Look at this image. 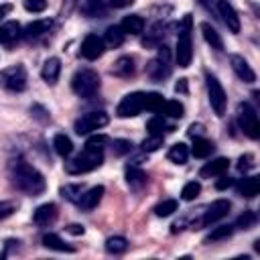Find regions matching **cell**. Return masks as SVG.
I'll return each mask as SVG.
<instances>
[{
    "mask_svg": "<svg viewBox=\"0 0 260 260\" xmlns=\"http://www.w3.org/2000/svg\"><path fill=\"white\" fill-rule=\"evenodd\" d=\"M12 183H14V187L18 191H22V193H26L30 197L41 195L45 191V187H47L45 177L35 167H30V165H26L22 160L12 167Z\"/></svg>",
    "mask_w": 260,
    "mask_h": 260,
    "instance_id": "cell-1",
    "label": "cell"
},
{
    "mask_svg": "<svg viewBox=\"0 0 260 260\" xmlns=\"http://www.w3.org/2000/svg\"><path fill=\"white\" fill-rule=\"evenodd\" d=\"M102 162H104V148L85 142L83 150L79 154H75L71 160L65 162V171L69 175H83V173H89V171L98 169Z\"/></svg>",
    "mask_w": 260,
    "mask_h": 260,
    "instance_id": "cell-2",
    "label": "cell"
},
{
    "mask_svg": "<svg viewBox=\"0 0 260 260\" xmlns=\"http://www.w3.org/2000/svg\"><path fill=\"white\" fill-rule=\"evenodd\" d=\"M71 89L79 98H93L100 89V75L91 67H81L71 77Z\"/></svg>",
    "mask_w": 260,
    "mask_h": 260,
    "instance_id": "cell-3",
    "label": "cell"
},
{
    "mask_svg": "<svg viewBox=\"0 0 260 260\" xmlns=\"http://www.w3.org/2000/svg\"><path fill=\"white\" fill-rule=\"evenodd\" d=\"M175 59L179 67H189L193 59V43H191V16L187 14L179 26V39H177V51Z\"/></svg>",
    "mask_w": 260,
    "mask_h": 260,
    "instance_id": "cell-4",
    "label": "cell"
},
{
    "mask_svg": "<svg viewBox=\"0 0 260 260\" xmlns=\"http://www.w3.org/2000/svg\"><path fill=\"white\" fill-rule=\"evenodd\" d=\"M236 118H238L240 130H242L248 138L256 140V138L260 136V120H258V114H256V110H254L248 102H242V104L238 106Z\"/></svg>",
    "mask_w": 260,
    "mask_h": 260,
    "instance_id": "cell-5",
    "label": "cell"
},
{
    "mask_svg": "<svg viewBox=\"0 0 260 260\" xmlns=\"http://www.w3.org/2000/svg\"><path fill=\"white\" fill-rule=\"evenodd\" d=\"M146 75L152 81H162L171 75V53L167 45H158V55L146 63Z\"/></svg>",
    "mask_w": 260,
    "mask_h": 260,
    "instance_id": "cell-6",
    "label": "cell"
},
{
    "mask_svg": "<svg viewBox=\"0 0 260 260\" xmlns=\"http://www.w3.org/2000/svg\"><path fill=\"white\" fill-rule=\"evenodd\" d=\"M142 110H146V93L144 91H132L120 100L116 114L120 118H132V116H138Z\"/></svg>",
    "mask_w": 260,
    "mask_h": 260,
    "instance_id": "cell-7",
    "label": "cell"
},
{
    "mask_svg": "<svg viewBox=\"0 0 260 260\" xmlns=\"http://www.w3.org/2000/svg\"><path fill=\"white\" fill-rule=\"evenodd\" d=\"M0 85L8 91H24L26 89V69L22 65H10L0 71Z\"/></svg>",
    "mask_w": 260,
    "mask_h": 260,
    "instance_id": "cell-8",
    "label": "cell"
},
{
    "mask_svg": "<svg viewBox=\"0 0 260 260\" xmlns=\"http://www.w3.org/2000/svg\"><path fill=\"white\" fill-rule=\"evenodd\" d=\"M205 85H207V95H209V104H211L213 112H215L217 116H223V114H225L228 98H225V91H223L221 83L217 81L215 75L205 73Z\"/></svg>",
    "mask_w": 260,
    "mask_h": 260,
    "instance_id": "cell-9",
    "label": "cell"
},
{
    "mask_svg": "<svg viewBox=\"0 0 260 260\" xmlns=\"http://www.w3.org/2000/svg\"><path fill=\"white\" fill-rule=\"evenodd\" d=\"M230 209H232V203H230L228 199H215L211 205L205 207L201 219H197V221L193 223V228H195V225H197V228H207V225H211V223L223 219V217L230 213Z\"/></svg>",
    "mask_w": 260,
    "mask_h": 260,
    "instance_id": "cell-10",
    "label": "cell"
},
{
    "mask_svg": "<svg viewBox=\"0 0 260 260\" xmlns=\"http://www.w3.org/2000/svg\"><path fill=\"white\" fill-rule=\"evenodd\" d=\"M108 122H110V118H108L106 112H87V114H83L81 118L75 120L73 130L81 136V134H89V132H93V130H100V128L106 126Z\"/></svg>",
    "mask_w": 260,
    "mask_h": 260,
    "instance_id": "cell-11",
    "label": "cell"
},
{
    "mask_svg": "<svg viewBox=\"0 0 260 260\" xmlns=\"http://www.w3.org/2000/svg\"><path fill=\"white\" fill-rule=\"evenodd\" d=\"M106 51V45H104V39L98 37V35H87L81 43V49H79V55L87 61H93L98 57H102Z\"/></svg>",
    "mask_w": 260,
    "mask_h": 260,
    "instance_id": "cell-12",
    "label": "cell"
},
{
    "mask_svg": "<svg viewBox=\"0 0 260 260\" xmlns=\"http://www.w3.org/2000/svg\"><path fill=\"white\" fill-rule=\"evenodd\" d=\"M217 12H219V16H221V20L230 32H240V16L228 0H217Z\"/></svg>",
    "mask_w": 260,
    "mask_h": 260,
    "instance_id": "cell-13",
    "label": "cell"
},
{
    "mask_svg": "<svg viewBox=\"0 0 260 260\" xmlns=\"http://www.w3.org/2000/svg\"><path fill=\"white\" fill-rule=\"evenodd\" d=\"M230 63H232L234 73H236L244 83H254V81H256L254 69L248 65V61H246L242 55H230Z\"/></svg>",
    "mask_w": 260,
    "mask_h": 260,
    "instance_id": "cell-14",
    "label": "cell"
},
{
    "mask_svg": "<svg viewBox=\"0 0 260 260\" xmlns=\"http://www.w3.org/2000/svg\"><path fill=\"white\" fill-rule=\"evenodd\" d=\"M57 215H59V211H57V205L55 203H43V205H39L35 209L32 221L37 225H41V228H47V225H51L57 219Z\"/></svg>",
    "mask_w": 260,
    "mask_h": 260,
    "instance_id": "cell-15",
    "label": "cell"
},
{
    "mask_svg": "<svg viewBox=\"0 0 260 260\" xmlns=\"http://www.w3.org/2000/svg\"><path fill=\"white\" fill-rule=\"evenodd\" d=\"M20 37H22V26L16 20H8V22L0 24V45L10 49Z\"/></svg>",
    "mask_w": 260,
    "mask_h": 260,
    "instance_id": "cell-16",
    "label": "cell"
},
{
    "mask_svg": "<svg viewBox=\"0 0 260 260\" xmlns=\"http://www.w3.org/2000/svg\"><path fill=\"white\" fill-rule=\"evenodd\" d=\"M134 73H136V65H134V57H130V55L118 57V59L114 61V65H112V75H116V77L128 79V77H132Z\"/></svg>",
    "mask_w": 260,
    "mask_h": 260,
    "instance_id": "cell-17",
    "label": "cell"
},
{
    "mask_svg": "<svg viewBox=\"0 0 260 260\" xmlns=\"http://www.w3.org/2000/svg\"><path fill=\"white\" fill-rule=\"evenodd\" d=\"M102 197H104V187H102V185H95V187H91V189L83 191L77 203H79V207H81V209L91 211L93 207H98V203L102 201Z\"/></svg>",
    "mask_w": 260,
    "mask_h": 260,
    "instance_id": "cell-18",
    "label": "cell"
},
{
    "mask_svg": "<svg viewBox=\"0 0 260 260\" xmlns=\"http://www.w3.org/2000/svg\"><path fill=\"white\" fill-rule=\"evenodd\" d=\"M228 167H230V160L223 158V156H219V158H215V160H211V162H205V165L201 167L199 175H201L203 179L219 177V175H223V173L228 171Z\"/></svg>",
    "mask_w": 260,
    "mask_h": 260,
    "instance_id": "cell-19",
    "label": "cell"
},
{
    "mask_svg": "<svg viewBox=\"0 0 260 260\" xmlns=\"http://www.w3.org/2000/svg\"><path fill=\"white\" fill-rule=\"evenodd\" d=\"M146 181H148V177H146V173L142 169H138L136 165H128L126 167V183L130 185L132 191H140L146 185Z\"/></svg>",
    "mask_w": 260,
    "mask_h": 260,
    "instance_id": "cell-20",
    "label": "cell"
},
{
    "mask_svg": "<svg viewBox=\"0 0 260 260\" xmlns=\"http://www.w3.org/2000/svg\"><path fill=\"white\" fill-rule=\"evenodd\" d=\"M59 73H61V61L59 57H49L45 63H43V69H41V77L47 81V83H55L59 79Z\"/></svg>",
    "mask_w": 260,
    "mask_h": 260,
    "instance_id": "cell-21",
    "label": "cell"
},
{
    "mask_svg": "<svg viewBox=\"0 0 260 260\" xmlns=\"http://www.w3.org/2000/svg\"><path fill=\"white\" fill-rule=\"evenodd\" d=\"M51 24H53V20L51 18H41V20H32L24 30H22V35L26 37V39H39V37H43L45 32H49V28H51Z\"/></svg>",
    "mask_w": 260,
    "mask_h": 260,
    "instance_id": "cell-22",
    "label": "cell"
},
{
    "mask_svg": "<svg viewBox=\"0 0 260 260\" xmlns=\"http://www.w3.org/2000/svg\"><path fill=\"white\" fill-rule=\"evenodd\" d=\"M120 28L124 30V35H140L144 30V18L138 16V14H130V16H124Z\"/></svg>",
    "mask_w": 260,
    "mask_h": 260,
    "instance_id": "cell-23",
    "label": "cell"
},
{
    "mask_svg": "<svg viewBox=\"0 0 260 260\" xmlns=\"http://www.w3.org/2000/svg\"><path fill=\"white\" fill-rule=\"evenodd\" d=\"M79 10L87 18H98V16L106 14V4H104V0H83Z\"/></svg>",
    "mask_w": 260,
    "mask_h": 260,
    "instance_id": "cell-24",
    "label": "cell"
},
{
    "mask_svg": "<svg viewBox=\"0 0 260 260\" xmlns=\"http://www.w3.org/2000/svg\"><path fill=\"white\" fill-rule=\"evenodd\" d=\"M213 148H215V146H213L211 140H207V138H203V136H195L191 152H193V156H197V158H207V156L213 152Z\"/></svg>",
    "mask_w": 260,
    "mask_h": 260,
    "instance_id": "cell-25",
    "label": "cell"
},
{
    "mask_svg": "<svg viewBox=\"0 0 260 260\" xmlns=\"http://www.w3.org/2000/svg\"><path fill=\"white\" fill-rule=\"evenodd\" d=\"M124 30L120 28V24H114V26H108L106 28V32H104V45H108V47H120L122 43H124Z\"/></svg>",
    "mask_w": 260,
    "mask_h": 260,
    "instance_id": "cell-26",
    "label": "cell"
},
{
    "mask_svg": "<svg viewBox=\"0 0 260 260\" xmlns=\"http://www.w3.org/2000/svg\"><path fill=\"white\" fill-rule=\"evenodd\" d=\"M258 191H260V179L258 177H246L238 185V193L242 197H254V195H258Z\"/></svg>",
    "mask_w": 260,
    "mask_h": 260,
    "instance_id": "cell-27",
    "label": "cell"
},
{
    "mask_svg": "<svg viewBox=\"0 0 260 260\" xmlns=\"http://www.w3.org/2000/svg\"><path fill=\"white\" fill-rule=\"evenodd\" d=\"M201 32H203V39L207 41V45H211V49H215V51H221L223 49V43H221L219 32L209 22H203L201 24Z\"/></svg>",
    "mask_w": 260,
    "mask_h": 260,
    "instance_id": "cell-28",
    "label": "cell"
},
{
    "mask_svg": "<svg viewBox=\"0 0 260 260\" xmlns=\"http://www.w3.org/2000/svg\"><path fill=\"white\" fill-rule=\"evenodd\" d=\"M43 246L49 248V250H57V252H73L75 248L65 244L57 234H45L43 236Z\"/></svg>",
    "mask_w": 260,
    "mask_h": 260,
    "instance_id": "cell-29",
    "label": "cell"
},
{
    "mask_svg": "<svg viewBox=\"0 0 260 260\" xmlns=\"http://www.w3.org/2000/svg\"><path fill=\"white\" fill-rule=\"evenodd\" d=\"M183 112H185V108L177 100H165L162 106H160V110H158L160 116H169V118H181Z\"/></svg>",
    "mask_w": 260,
    "mask_h": 260,
    "instance_id": "cell-30",
    "label": "cell"
},
{
    "mask_svg": "<svg viewBox=\"0 0 260 260\" xmlns=\"http://www.w3.org/2000/svg\"><path fill=\"white\" fill-rule=\"evenodd\" d=\"M53 146H55V152H57L59 156H63V158L73 152V142H71V138L65 136V134H55Z\"/></svg>",
    "mask_w": 260,
    "mask_h": 260,
    "instance_id": "cell-31",
    "label": "cell"
},
{
    "mask_svg": "<svg viewBox=\"0 0 260 260\" xmlns=\"http://www.w3.org/2000/svg\"><path fill=\"white\" fill-rule=\"evenodd\" d=\"M146 130H148V134L162 136L165 132H171V130H173V126L165 122V116H154V118H150V120H148Z\"/></svg>",
    "mask_w": 260,
    "mask_h": 260,
    "instance_id": "cell-32",
    "label": "cell"
},
{
    "mask_svg": "<svg viewBox=\"0 0 260 260\" xmlns=\"http://www.w3.org/2000/svg\"><path fill=\"white\" fill-rule=\"evenodd\" d=\"M162 37H165V26H162L160 22H156V24H152L150 30L146 32L142 45H144V47H154V45H158V43L162 41Z\"/></svg>",
    "mask_w": 260,
    "mask_h": 260,
    "instance_id": "cell-33",
    "label": "cell"
},
{
    "mask_svg": "<svg viewBox=\"0 0 260 260\" xmlns=\"http://www.w3.org/2000/svg\"><path fill=\"white\" fill-rule=\"evenodd\" d=\"M169 160H173L175 165H183V162H187V156H189V148L183 144V142H177V144H173L171 148H169Z\"/></svg>",
    "mask_w": 260,
    "mask_h": 260,
    "instance_id": "cell-34",
    "label": "cell"
},
{
    "mask_svg": "<svg viewBox=\"0 0 260 260\" xmlns=\"http://www.w3.org/2000/svg\"><path fill=\"white\" fill-rule=\"evenodd\" d=\"M126 248H128V240L122 236H114V238L106 240V250L110 254H122V252H126Z\"/></svg>",
    "mask_w": 260,
    "mask_h": 260,
    "instance_id": "cell-35",
    "label": "cell"
},
{
    "mask_svg": "<svg viewBox=\"0 0 260 260\" xmlns=\"http://www.w3.org/2000/svg\"><path fill=\"white\" fill-rule=\"evenodd\" d=\"M177 207H179L177 199H165V201H160V203L154 207V213H156L158 217H169L171 213L177 211Z\"/></svg>",
    "mask_w": 260,
    "mask_h": 260,
    "instance_id": "cell-36",
    "label": "cell"
},
{
    "mask_svg": "<svg viewBox=\"0 0 260 260\" xmlns=\"http://www.w3.org/2000/svg\"><path fill=\"white\" fill-rule=\"evenodd\" d=\"M232 234H234V225H219L205 238V242H221V240H228Z\"/></svg>",
    "mask_w": 260,
    "mask_h": 260,
    "instance_id": "cell-37",
    "label": "cell"
},
{
    "mask_svg": "<svg viewBox=\"0 0 260 260\" xmlns=\"http://www.w3.org/2000/svg\"><path fill=\"white\" fill-rule=\"evenodd\" d=\"M165 142V136H156V134H148L144 140H142V150L144 152H152V150H158Z\"/></svg>",
    "mask_w": 260,
    "mask_h": 260,
    "instance_id": "cell-38",
    "label": "cell"
},
{
    "mask_svg": "<svg viewBox=\"0 0 260 260\" xmlns=\"http://www.w3.org/2000/svg\"><path fill=\"white\" fill-rule=\"evenodd\" d=\"M81 193H83V187L81 185H65V187H61V195L67 199V201H79V197H81Z\"/></svg>",
    "mask_w": 260,
    "mask_h": 260,
    "instance_id": "cell-39",
    "label": "cell"
},
{
    "mask_svg": "<svg viewBox=\"0 0 260 260\" xmlns=\"http://www.w3.org/2000/svg\"><path fill=\"white\" fill-rule=\"evenodd\" d=\"M162 102H165V100H162V95H160V93H156V91L146 93V110H150V112L158 114V110H160Z\"/></svg>",
    "mask_w": 260,
    "mask_h": 260,
    "instance_id": "cell-40",
    "label": "cell"
},
{
    "mask_svg": "<svg viewBox=\"0 0 260 260\" xmlns=\"http://www.w3.org/2000/svg\"><path fill=\"white\" fill-rule=\"evenodd\" d=\"M199 193H201V185H199L197 181L187 183V185L183 187V191H181V195H183V199H185V201H193Z\"/></svg>",
    "mask_w": 260,
    "mask_h": 260,
    "instance_id": "cell-41",
    "label": "cell"
},
{
    "mask_svg": "<svg viewBox=\"0 0 260 260\" xmlns=\"http://www.w3.org/2000/svg\"><path fill=\"white\" fill-rule=\"evenodd\" d=\"M254 223H256V213H254V211H244V213L238 217V221H236V225H234V228L250 230Z\"/></svg>",
    "mask_w": 260,
    "mask_h": 260,
    "instance_id": "cell-42",
    "label": "cell"
},
{
    "mask_svg": "<svg viewBox=\"0 0 260 260\" xmlns=\"http://www.w3.org/2000/svg\"><path fill=\"white\" fill-rule=\"evenodd\" d=\"M112 150L116 156H122V154H128L132 150V142L130 140H124V138H118L112 142Z\"/></svg>",
    "mask_w": 260,
    "mask_h": 260,
    "instance_id": "cell-43",
    "label": "cell"
},
{
    "mask_svg": "<svg viewBox=\"0 0 260 260\" xmlns=\"http://www.w3.org/2000/svg\"><path fill=\"white\" fill-rule=\"evenodd\" d=\"M24 8L28 12H43L47 8V0H24Z\"/></svg>",
    "mask_w": 260,
    "mask_h": 260,
    "instance_id": "cell-44",
    "label": "cell"
},
{
    "mask_svg": "<svg viewBox=\"0 0 260 260\" xmlns=\"http://www.w3.org/2000/svg\"><path fill=\"white\" fill-rule=\"evenodd\" d=\"M14 211H16L14 201H0V221L6 219V217H10Z\"/></svg>",
    "mask_w": 260,
    "mask_h": 260,
    "instance_id": "cell-45",
    "label": "cell"
},
{
    "mask_svg": "<svg viewBox=\"0 0 260 260\" xmlns=\"http://www.w3.org/2000/svg\"><path fill=\"white\" fill-rule=\"evenodd\" d=\"M252 167H254V156H252V154H242L240 160H238V171H240V173H246V171H250Z\"/></svg>",
    "mask_w": 260,
    "mask_h": 260,
    "instance_id": "cell-46",
    "label": "cell"
},
{
    "mask_svg": "<svg viewBox=\"0 0 260 260\" xmlns=\"http://www.w3.org/2000/svg\"><path fill=\"white\" fill-rule=\"evenodd\" d=\"M30 114H32L37 120H41V122H47V120H49V112H47L43 106H39V104H32Z\"/></svg>",
    "mask_w": 260,
    "mask_h": 260,
    "instance_id": "cell-47",
    "label": "cell"
},
{
    "mask_svg": "<svg viewBox=\"0 0 260 260\" xmlns=\"http://www.w3.org/2000/svg\"><path fill=\"white\" fill-rule=\"evenodd\" d=\"M232 185H234V179L223 177V175H219V179H217V183H215V187H217L219 191H223V189H228V187H232Z\"/></svg>",
    "mask_w": 260,
    "mask_h": 260,
    "instance_id": "cell-48",
    "label": "cell"
},
{
    "mask_svg": "<svg viewBox=\"0 0 260 260\" xmlns=\"http://www.w3.org/2000/svg\"><path fill=\"white\" fill-rule=\"evenodd\" d=\"M134 0H110V4L114 6V8H126V6H130Z\"/></svg>",
    "mask_w": 260,
    "mask_h": 260,
    "instance_id": "cell-49",
    "label": "cell"
},
{
    "mask_svg": "<svg viewBox=\"0 0 260 260\" xmlns=\"http://www.w3.org/2000/svg\"><path fill=\"white\" fill-rule=\"evenodd\" d=\"M67 232H69V234H75V236H79V234H83V225L71 223V225H67Z\"/></svg>",
    "mask_w": 260,
    "mask_h": 260,
    "instance_id": "cell-50",
    "label": "cell"
},
{
    "mask_svg": "<svg viewBox=\"0 0 260 260\" xmlns=\"http://www.w3.org/2000/svg\"><path fill=\"white\" fill-rule=\"evenodd\" d=\"M199 132H201V124H191L189 126V136H199Z\"/></svg>",
    "mask_w": 260,
    "mask_h": 260,
    "instance_id": "cell-51",
    "label": "cell"
},
{
    "mask_svg": "<svg viewBox=\"0 0 260 260\" xmlns=\"http://www.w3.org/2000/svg\"><path fill=\"white\" fill-rule=\"evenodd\" d=\"M10 8H12L10 4H0V20H2V18H4L8 12H10Z\"/></svg>",
    "mask_w": 260,
    "mask_h": 260,
    "instance_id": "cell-52",
    "label": "cell"
},
{
    "mask_svg": "<svg viewBox=\"0 0 260 260\" xmlns=\"http://www.w3.org/2000/svg\"><path fill=\"white\" fill-rule=\"evenodd\" d=\"M187 79H181L179 83H177V91H187V83H185Z\"/></svg>",
    "mask_w": 260,
    "mask_h": 260,
    "instance_id": "cell-53",
    "label": "cell"
}]
</instances>
